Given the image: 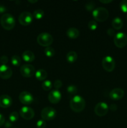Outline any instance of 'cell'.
<instances>
[{
  "instance_id": "cell-20",
  "label": "cell",
  "mask_w": 127,
  "mask_h": 128,
  "mask_svg": "<svg viewBox=\"0 0 127 128\" xmlns=\"http://www.w3.org/2000/svg\"><path fill=\"white\" fill-rule=\"evenodd\" d=\"M35 76H36V79L39 81H44L47 78V73L46 70H43V69H40L36 71L35 73Z\"/></svg>"
},
{
  "instance_id": "cell-38",
  "label": "cell",
  "mask_w": 127,
  "mask_h": 128,
  "mask_svg": "<svg viewBox=\"0 0 127 128\" xmlns=\"http://www.w3.org/2000/svg\"><path fill=\"white\" fill-rule=\"evenodd\" d=\"M112 0H103V1H102V0H100V2H102V3H103V4H108V3H110V2H112Z\"/></svg>"
},
{
  "instance_id": "cell-9",
  "label": "cell",
  "mask_w": 127,
  "mask_h": 128,
  "mask_svg": "<svg viewBox=\"0 0 127 128\" xmlns=\"http://www.w3.org/2000/svg\"><path fill=\"white\" fill-rule=\"evenodd\" d=\"M108 110H109V107L107 103L100 102L96 104L94 111L96 115L100 117H102V116H105L108 113Z\"/></svg>"
},
{
  "instance_id": "cell-25",
  "label": "cell",
  "mask_w": 127,
  "mask_h": 128,
  "mask_svg": "<svg viewBox=\"0 0 127 128\" xmlns=\"http://www.w3.org/2000/svg\"><path fill=\"white\" fill-rule=\"evenodd\" d=\"M45 55H46L47 57L51 58L52 56H54L55 54V51L54 49L52 48L51 47H47L45 48L44 51Z\"/></svg>"
},
{
  "instance_id": "cell-2",
  "label": "cell",
  "mask_w": 127,
  "mask_h": 128,
  "mask_svg": "<svg viewBox=\"0 0 127 128\" xmlns=\"http://www.w3.org/2000/svg\"><path fill=\"white\" fill-rule=\"evenodd\" d=\"M0 22L1 26L7 31L12 30L14 28L16 24L14 18L12 16V15L9 13L4 14L2 15L0 20Z\"/></svg>"
},
{
  "instance_id": "cell-7",
  "label": "cell",
  "mask_w": 127,
  "mask_h": 128,
  "mask_svg": "<svg viewBox=\"0 0 127 128\" xmlns=\"http://www.w3.org/2000/svg\"><path fill=\"white\" fill-rule=\"evenodd\" d=\"M102 67L107 72H112L115 68V61L110 56H107L102 60Z\"/></svg>"
},
{
  "instance_id": "cell-5",
  "label": "cell",
  "mask_w": 127,
  "mask_h": 128,
  "mask_svg": "<svg viewBox=\"0 0 127 128\" xmlns=\"http://www.w3.org/2000/svg\"><path fill=\"white\" fill-rule=\"evenodd\" d=\"M41 118L44 121H52L57 115L56 110L51 107H46L41 111Z\"/></svg>"
},
{
  "instance_id": "cell-16",
  "label": "cell",
  "mask_w": 127,
  "mask_h": 128,
  "mask_svg": "<svg viewBox=\"0 0 127 128\" xmlns=\"http://www.w3.org/2000/svg\"><path fill=\"white\" fill-rule=\"evenodd\" d=\"M12 104V100L9 95L3 94L0 96V107L7 108Z\"/></svg>"
},
{
  "instance_id": "cell-30",
  "label": "cell",
  "mask_w": 127,
  "mask_h": 128,
  "mask_svg": "<svg viewBox=\"0 0 127 128\" xmlns=\"http://www.w3.org/2000/svg\"><path fill=\"white\" fill-rule=\"evenodd\" d=\"M120 8L123 12L127 13V0H123L120 3Z\"/></svg>"
},
{
  "instance_id": "cell-10",
  "label": "cell",
  "mask_w": 127,
  "mask_h": 128,
  "mask_svg": "<svg viewBox=\"0 0 127 128\" xmlns=\"http://www.w3.org/2000/svg\"><path fill=\"white\" fill-rule=\"evenodd\" d=\"M20 72L23 77L31 78L35 74V68L31 64H24L20 68Z\"/></svg>"
},
{
  "instance_id": "cell-23",
  "label": "cell",
  "mask_w": 127,
  "mask_h": 128,
  "mask_svg": "<svg viewBox=\"0 0 127 128\" xmlns=\"http://www.w3.org/2000/svg\"><path fill=\"white\" fill-rule=\"evenodd\" d=\"M52 86H53V84L50 80H45L42 84V89L46 91H50L52 89Z\"/></svg>"
},
{
  "instance_id": "cell-3",
  "label": "cell",
  "mask_w": 127,
  "mask_h": 128,
  "mask_svg": "<svg viewBox=\"0 0 127 128\" xmlns=\"http://www.w3.org/2000/svg\"><path fill=\"white\" fill-rule=\"evenodd\" d=\"M92 15L95 20L98 22H104L108 19L109 16V12L106 8L103 7H99L95 9L92 11Z\"/></svg>"
},
{
  "instance_id": "cell-4",
  "label": "cell",
  "mask_w": 127,
  "mask_h": 128,
  "mask_svg": "<svg viewBox=\"0 0 127 128\" xmlns=\"http://www.w3.org/2000/svg\"><path fill=\"white\" fill-rule=\"evenodd\" d=\"M54 39L52 35L47 32H42L37 37V42L40 46L43 47H49L53 42Z\"/></svg>"
},
{
  "instance_id": "cell-8",
  "label": "cell",
  "mask_w": 127,
  "mask_h": 128,
  "mask_svg": "<svg viewBox=\"0 0 127 128\" xmlns=\"http://www.w3.org/2000/svg\"><path fill=\"white\" fill-rule=\"evenodd\" d=\"M33 16L31 12L28 11H24L21 12L18 17V20L19 23L22 26H29L32 23L33 21Z\"/></svg>"
},
{
  "instance_id": "cell-42",
  "label": "cell",
  "mask_w": 127,
  "mask_h": 128,
  "mask_svg": "<svg viewBox=\"0 0 127 128\" xmlns=\"http://www.w3.org/2000/svg\"></svg>"
},
{
  "instance_id": "cell-14",
  "label": "cell",
  "mask_w": 127,
  "mask_h": 128,
  "mask_svg": "<svg viewBox=\"0 0 127 128\" xmlns=\"http://www.w3.org/2000/svg\"><path fill=\"white\" fill-rule=\"evenodd\" d=\"M12 71L10 67L6 64L0 66V78L2 80H8L12 76Z\"/></svg>"
},
{
  "instance_id": "cell-6",
  "label": "cell",
  "mask_w": 127,
  "mask_h": 128,
  "mask_svg": "<svg viewBox=\"0 0 127 128\" xmlns=\"http://www.w3.org/2000/svg\"><path fill=\"white\" fill-rule=\"evenodd\" d=\"M113 41L117 47L123 48L127 44V35L123 32H118L115 35Z\"/></svg>"
},
{
  "instance_id": "cell-24",
  "label": "cell",
  "mask_w": 127,
  "mask_h": 128,
  "mask_svg": "<svg viewBox=\"0 0 127 128\" xmlns=\"http://www.w3.org/2000/svg\"><path fill=\"white\" fill-rule=\"evenodd\" d=\"M11 63L14 66H20L21 63V59L17 55H14L11 58Z\"/></svg>"
},
{
  "instance_id": "cell-41",
  "label": "cell",
  "mask_w": 127,
  "mask_h": 128,
  "mask_svg": "<svg viewBox=\"0 0 127 128\" xmlns=\"http://www.w3.org/2000/svg\"></svg>"
},
{
  "instance_id": "cell-26",
  "label": "cell",
  "mask_w": 127,
  "mask_h": 128,
  "mask_svg": "<svg viewBox=\"0 0 127 128\" xmlns=\"http://www.w3.org/2000/svg\"><path fill=\"white\" fill-rule=\"evenodd\" d=\"M77 91H78L77 88L75 85H69L67 88V92L70 95H75L77 94Z\"/></svg>"
},
{
  "instance_id": "cell-21",
  "label": "cell",
  "mask_w": 127,
  "mask_h": 128,
  "mask_svg": "<svg viewBox=\"0 0 127 128\" xmlns=\"http://www.w3.org/2000/svg\"><path fill=\"white\" fill-rule=\"evenodd\" d=\"M78 58V55L76 53L75 51H70L67 54L66 56V60H67V62L69 63H73L75 62Z\"/></svg>"
},
{
  "instance_id": "cell-15",
  "label": "cell",
  "mask_w": 127,
  "mask_h": 128,
  "mask_svg": "<svg viewBox=\"0 0 127 128\" xmlns=\"http://www.w3.org/2000/svg\"><path fill=\"white\" fill-rule=\"evenodd\" d=\"M125 94V92L121 88H115L110 91L109 94V96L112 100L114 101H118L122 100Z\"/></svg>"
},
{
  "instance_id": "cell-35",
  "label": "cell",
  "mask_w": 127,
  "mask_h": 128,
  "mask_svg": "<svg viewBox=\"0 0 127 128\" xmlns=\"http://www.w3.org/2000/svg\"><path fill=\"white\" fill-rule=\"evenodd\" d=\"M107 34H108V36H113V35H115V31L113 29H112V28H110L108 29V30H107Z\"/></svg>"
},
{
  "instance_id": "cell-31",
  "label": "cell",
  "mask_w": 127,
  "mask_h": 128,
  "mask_svg": "<svg viewBox=\"0 0 127 128\" xmlns=\"http://www.w3.org/2000/svg\"><path fill=\"white\" fill-rule=\"evenodd\" d=\"M37 128H45L46 126V122L44 120H40L36 123Z\"/></svg>"
},
{
  "instance_id": "cell-13",
  "label": "cell",
  "mask_w": 127,
  "mask_h": 128,
  "mask_svg": "<svg viewBox=\"0 0 127 128\" xmlns=\"http://www.w3.org/2000/svg\"><path fill=\"white\" fill-rule=\"evenodd\" d=\"M62 95L58 90H54L50 91L48 95V100L52 104H57L61 101Z\"/></svg>"
},
{
  "instance_id": "cell-32",
  "label": "cell",
  "mask_w": 127,
  "mask_h": 128,
  "mask_svg": "<svg viewBox=\"0 0 127 128\" xmlns=\"http://www.w3.org/2000/svg\"><path fill=\"white\" fill-rule=\"evenodd\" d=\"M54 87L55 88V90H59L61 88L62 86V82L59 80H56V81L54 82L53 84Z\"/></svg>"
},
{
  "instance_id": "cell-17",
  "label": "cell",
  "mask_w": 127,
  "mask_h": 128,
  "mask_svg": "<svg viewBox=\"0 0 127 128\" xmlns=\"http://www.w3.org/2000/svg\"><path fill=\"white\" fill-rule=\"evenodd\" d=\"M22 58L24 61H26V62H33L34 61L35 55L32 51H29V50H27V51H25L22 53Z\"/></svg>"
},
{
  "instance_id": "cell-40",
  "label": "cell",
  "mask_w": 127,
  "mask_h": 128,
  "mask_svg": "<svg viewBox=\"0 0 127 128\" xmlns=\"http://www.w3.org/2000/svg\"><path fill=\"white\" fill-rule=\"evenodd\" d=\"M28 2L30 3H36L37 2V0H35V1H31V0H28Z\"/></svg>"
},
{
  "instance_id": "cell-34",
  "label": "cell",
  "mask_w": 127,
  "mask_h": 128,
  "mask_svg": "<svg viewBox=\"0 0 127 128\" xmlns=\"http://www.w3.org/2000/svg\"><path fill=\"white\" fill-rule=\"evenodd\" d=\"M5 122V118L4 117L2 114L0 113V126H2L4 125Z\"/></svg>"
},
{
  "instance_id": "cell-18",
  "label": "cell",
  "mask_w": 127,
  "mask_h": 128,
  "mask_svg": "<svg viewBox=\"0 0 127 128\" xmlns=\"http://www.w3.org/2000/svg\"><path fill=\"white\" fill-rule=\"evenodd\" d=\"M66 34L69 38L76 39L79 36L80 32L79 31L75 28H70L67 30Z\"/></svg>"
},
{
  "instance_id": "cell-22",
  "label": "cell",
  "mask_w": 127,
  "mask_h": 128,
  "mask_svg": "<svg viewBox=\"0 0 127 128\" xmlns=\"http://www.w3.org/2000/svg\"><path fill=\"white\" fill-rule=\"evenodd\" d=\"M33 17L36 20H41L44 16V12L43 10L41 9H39V10H36L34 11L33 14H32Z\"/></svg>"
},
{
  "instance_id": "cell-19",
  "label": "cell",
  "mask_w": 127,
  "mask_h": 128,
  "mask_svg": "<svg viewBox=\"0 0 127 128\" xmlns=\"http://www.w3.org/2000/svg\"><path fill=\"white\" fill-rule=\"evenodd\" d=\"M112 27L113 28V29L116 30H119L120 29L122 28L123 26V21L121 18H120L117 17L115 18L113 20L112 22Z\"/></svg>"
},
{
  "instance_id": "cell-27",
  "label": "cell",
  "mask_w": 127,
  "mask_h": 128,
  "mask_svg": "<svg viewBox=\"0 0 127 128\" xmlns=\"http://www.w3.org/2000/svg\"><path fill=\"white\" fill-rule=\"evenodd\" d=\"M19 119V113L16 111H13L11 112L9 116V120L11 122H14L17 121Z\"/></svg>"
},
{
  "instance_id": "cell-28",
  "label": "cell",
  "mask_w": 127,
  "mask_h": 128,
  "mask_svg": "<svg viewBox=\"0 0 127 128\" xmlns=\"http://www.w3.org/2000/svg\"><path fill=\"white\" fill-rule=\"evenodd\" d=\"M88 28L91 30V31H95L98 28V24L97 22L95 20H91L88 23Z\"/></svg>"
},
{
  "instance_id": "cell-33",
  "label": "cell",
  "mask_w": 127,
  "mask_h": 128,
  "mask_svg": "<svg viewBox=\"0 0 127 128\" xmlns=\"http://www.w3.org/2000/svg\"><path fill=\"white\" fill-rule=\"evenodd\" d=\"M0 61L2 63V64H6L8 62V58L5 55H3L0 58Z\"/></svg>"
},
{
  "instance_id": "cell-1",
  "label": "cell",
  "mask_w": 127,
  "mask_h": 128,
  "mask_svg": "<svg viewBox=\"0 0 127 128\" xmlns=\"http://www.w3.org/2000/svg\"><path fill=\"white\" fill-rule=\"evenodd\" d=\"M70 107L73 112H80L85 108V101L82 96L75 95L70 101Z\"/></svg>"
},
{
  "instance_id": "cell-11",
  "label": "cell",
  "mask_w": 127,
  "mask_h": 128,
  "mask_svg": "<svg viewBox=\"0 0 127 128\" xmlns=\"http://www.w3.org/2000/svg\"><path fill=\"white\" fill-rule=\"evenodd\" d=\"M19 115L26 120H31L34 117L35 112L33 109L28 106H23L19 111Z\"/></svg>"
},
{
  "instance_id": "cell-12",
  "label": "cell",
  "mask_w": 127,
  "mask_h": 128,
  "mask_svg": "<svg viewBox=\"0 0 127 128\" xmlns=\"http://www.w3.org/2000/svg\"><path fill=\"white\" fill-rule=\"evenodd\" d=\"M19 100L23 104L29 105L34 101V98L28 91H22L19 95Z\"/></svg>"
},
{
  "instance_id": "cell-29",
  "label": "cell",
  "mask_w": 127,
  "mask_h": 128,
  "mask_svg": "<svg viewBox=\"0 0 127 128\" xmlns=\"http://www.w3.org/2000/svg\"><path fill=\"white\" fill-rule=\"evenodd\" d=\"M95 3L93 1H89L86 4L85 8L88 11H93L95 10Z\"/></svg>"
},
{
  "instance_id": "cell-39",
  "label": "cell",
  "mask_w": 127,
  "mask_h": 128,
  "mask_svg": "<svg viewBox=\"0 0 127 128\" xmlns=\"http://www.w3.org/2000/svg\"><path fill=\"white\" fill-rule=\"evenodd\" d=\"M12 126V123H11V121H7V122L5 123V127L8 128H10Z\"/></svg>"
},
{
  "instance_id": "cell-37",
  "label": "cell",
  "mask_w": 127,
  "mask_h": 128,
  "mask_svg": "<svg viewBox=\"0 0 127 128\" xmlns=\"http://www.w3.org/2000/svg\"><path fill=\"white\" fill-rule=\"evenodd\" d=\"M6 11V8L4 5L0 4V13H3Z\"/></svg>"
},
{
  "instance_id": "cell-36",
  "label": "cell",
  "mask_w": 127,
  "mask_h": 128,
  "mask_svg": "<svg viewBox=\"0 0 127 128\" xmlns=\"http://www.w3.org/2000/svg\"><path fill=\"white\" fill-rule=\"evenodd\" d=\"M109 109L112 111H115L117 110V106L115 104H110V106H109Z\"/></svg>"
}]
</instances>
